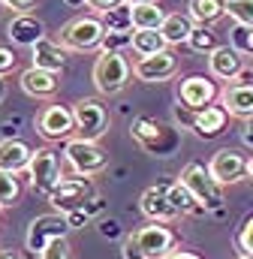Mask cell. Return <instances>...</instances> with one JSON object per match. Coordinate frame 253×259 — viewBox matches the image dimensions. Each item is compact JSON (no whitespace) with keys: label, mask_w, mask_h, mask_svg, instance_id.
<instances>
[{"label":"cell","mask_w":253,"mask_h":259,"mask_svg":"<svg viewBox=\"0 0 253 259\" xmlns=\"http://www.w3.org/2000/svg\"><path fill=\"white\" fill-rule=\"evenodd\" d=\"M118 3H124V0H85V6L100 9V12H106V9H112V6H118Z\"/></svg>","instance_id":"cell-41"},{"label":"cell","mask_w":253,"mask_h":259,"mask_svg":"<svg viewBox=\"0 0 253 259\" xmlns=\"http://www.w3.org/2000/svg\"><path fill=\"white\" fill-rule=\"evenodd\" d=\"M0 259H18V256H12V253H0Z\"/></svg>","instance_id":"cell-48"},{"label":"cell","mask_w":253,"mask_h":259,"mask_svg":"<svg viewBox=\"0 0 253 259\" xmlns=\"http://www.w3.org/2000/svg\"><path fill=\"white\" fill-rule=\"evenodd\" d=\"M238 250H241L244 256H253V217H247V223H244L241 232H238Z\"/></svg>","instance_id":"cell-35"},{"label":"cell","mask_w":253,"mask_h":259,"mask_svg":"<svg viewBox=\"0 0 253 259\" xmlns=\"http://www.w3.org/2000/svg\"><path fill=\"white\" fill-rule=\"evenodd\" d=\"M12 69H15V55L6 46H0V78H6Z\"/></svg>","instance_id":"cell-37"},{"label":"cell","mask_w":253,"mask_h":259,"mask_svg":"<svg viewBox=\"0 0 253 259\" xmlns=\"http://www.w3.org/2000/svg\"><path fill=\"white\" fill-rule=\"evenodd\" d=\"M18 193H21L18 178H15L12 172H0V208L15 205V202H18Z\"/></svg>","instance_id":"cell-32"},{"label":"cell","mask_w":253,"mask_h":259,"mask_svg":"<svg viewBox=\"0 0 253 259\" xmlns=\"http://www.w3.org/2000/svg\"><path fill=\"white\" fill-rule=\"evenodd\" d=\"M187 46L196 52V55H211V52L220 49V39H217V33L211 30V24H199V27H193Z\"/></svg>","instance_id":"cell-28"},{"label":"cell","mask_w":253,"mask_h":259,"mask_svg":"<svg viewBox=\"0 0 253 259\" xmlns=\"http://www.w3.org/2000/svg\"><path fill=\"white\" fill-rule=\"evenodd\" d=\"M103 24L106 30H133V6L130 3H118L112 9L103 12Z\"/></svg>","instance_id":"cell-29"},{"label":"cell","mask_w":253,"mask_h":259,"mask_svg":"<svg viewBox=\"0 0 253 259\" xmlns=\"http://www.w3.org/2000/svg\"><path fill=\"white\" fill-rule=\"evenodd\" d=\"M33 3H36V0H3V6H6V9H12L15 15H18V12H27Z\"/></svg>","instance_id":"cell-40"},{"label":"cell","mask_w":253,"mask_h":259,"mask_svg":"<svg viewBox=\"0 0 253 259\" xmlns=\"http://www.w3.org/2000/svg\"><path fill=\"white\" fill-rule=\"evenodd\" d=\"M91 217H94V214H91L88 208H75V211L66 214V223H69V229H81V226L91 223Z\"/></svg>","instance_id":"cell-36"},{"label":"cell","mask_w":253,"mask_h":259,"mask_svg":"<svg viewBox=\"0 0 253 259\" xmlns=\"http://www.w3.org/2000/svg\"><path fill=\"white\" fill-rule=\"evenodd\" d=\"M27 178H30V187L36 193H52L55 184L61 181V163H58V154L52 148H36L30 163H27Z\"/></svg>","instance_id":"cell-8"},{"label":"cell","mask_w":253,"mask_h":259,"mask_svg":"<svg viewBox=\"0 0 253 259\" xmlns=\"http://www.w3.org/2000/svg\"><path fill=\"white\" fill-rule=\"evenodd\" d=\"M36 259H75V256H72V244L66 238H58V241H52Z\"/></svg>","instance_id":"cell-34"},{"label":"cell","mask_w":253,"mask_h":259,"mask_svg":"<svg viewBox=\"0 0 253 259\" xmlns=\"http://www.w3.org/2000/svg\"><path fill=\"white\" fill-rule=\"evenodd\" d=\"M166 259H202V256H196L193 250H175V253H169Z\"/></svg>","instance_id":"cell-44"},{"label":"cell","mask_w":253,"mask_h":259,"mask_svg":"<svg viewBox=\"0 0 253 259\" xmlns=\"http://www.w3.org/2000/svg\"><path fill=\"white\" fill-rule=\"evenodd\" d=\"M190 112H193V109H190ZM226 118H229V112H226L223 106H214V103H211V106L193 112V118H190V130H193L199 139H214V136L223 133Z\"/></svg>","instance_id":"cell-17"},{"label":"cell","mask_w":253,"mask_h":259,"mask_svg":"<svg viewBox=\"0 0 253 259\" xmlns=\"http://www.w3.org/2000/svg\"><path fill=\"white\" fill-rule=\"evenodd\" d=\"M238 259H253V256H244V253H241V256H238Z\"/></svg>","instance_id":"cell-50"},{"label":"cell","mask_w":253,"mask_h":259,"mask_svg":"<svg viewBox=\"0 0 253 259\" xmlns=\"http://www.w3.org/2000/svg\"><path fill=\"white\" fill-rule=\"evenodd\" d=\"M130 238L136 241V247L142 250L145 259H166L169 253H175V247H178L175 232L169 226H163V223H148V226L136 229Z\"/></svg>","instance_id":"cell-6"},{"label":"cell","mask_w":253,"mask_h":259,"mask_svg":"<svg viewBox=\"0 0 253 259\" xmlns=\"http://www.w3.org/2000/svg\"><path fill=\"white\" fill-rule=\"evenodd\" d=\"M3 9H6V6H3V0H0V12H3Z\"/></svg>","instance_id":"cell-51"},{"label":"cell","mask_w":253,"mask_h":259,"mask_svg":"<svg viewBox=\"0 0 253 259\" xmlns=\"http://www.w3.org/2000/svg\"><path fill=\"white\" fill-rule=\"evenodd\" d=\"M175 69H178V58L166 49V52H160V55L139 58V61L133 64V75H136L139 81L154 84V81H166L169 75H175Z\"/></svg>","instance_id":"cell-13"},{"label":"cell","mask_w":253,"mask_h":259,"mask_svg":"<svg viewBox=\"0 0 253 259\" xmlns=\"http://www.w3.org/2000/svg\"><path fill=\"white\" fill-rule=\"evenodd\" d=\"M33 157V148L21 139H3L0 142V172H27V163Z\"/></svg>","instance_id":"cell-19"},{"label":"cell","mask_w":253,"mask_h":259,"mask_svg":"<svg viewBox=\"0 0 253 259\" xmlns=\"http://www.w3.org/2000/svg\"><path fill=\"white\" fill-rule=\"evenodd\" d=\"M63 64H66V55H63L61 42H52V39H39L33 46V64L39 69H52V72H61Z\"/></svg>","instance_id":"cell-23"},{"label":"cell","mask_w":253,"mask_h":259,"mask_svg":"<svg viewBox=\"0 0 253 259\" xmlns=\"http://www.w3.org/2000/svg\"><path fill=\"white\" fill-rule=\"evenodd\" d=\"M94 184L88 178H61L55 184V190L49 193V202L58 214H69L75 208H85L88 202H94Z\"/></svg>","instance_id":"cell-7"},{"label":"cell","mask_w":253,"mask_h":259,"mask_svg":"<svg viewBox=\"0 0 253 259\" xmlns=\"http://www.w3.org/2000/svg\"><path fill=\"white\" fill-rule=\"evenodd\" d=\"M106 39V24L97 15H78L61 30V46L72 52H94L103 49Z\"/></svg>","instance_id":"cell-2"},{"label":"cell","mask_w":253,"mask_h":259,"mask_svg":"<svg viewBox=\"0 0 253 259\" xmlns=\"http://www.w3.org/2000/svg\"><path fill=\"white\" fill-rule=\"evenodd\" d=\"M208 172H211L223 187H226V184L241 181V178L250 172V160H247V154H244V151H238V148H220V151L211 157Z\"/></svg>","instance_id":"cell-10"},{"label":"cell","mask_w":253,"mask_h":259,"mask_svg":"<svg viewBox=\"0 0 253 259\" xmlns=\"http://www.w3.org/2000/svg\"><path fill=\"white\" fill-rule=\"evenodd\" d=\"M220 106L232 115V118H241V121H250L253 118V84H226L223 94H220Z\"/></svg>","instance_id":"cell-18"},{"label":"cell","mask_w":253,"mask_h":259,"mask_svg":"<svg viewBox=\"0 0 253 259\" xmlns=\"http://www.w3.org/2000/svg\"><path fill=\"white\" fill-rule=\"evenodd\" d=\"M139 208L142 214L151 220V223H166L172 217H178L172 199H169V184H157V187H148L142 199H139Z\"/></svg>","instance_id":"cell-14"},{"label":"cell","mask_w":253,"mask_h":259,"mask_svg":"<svg viewBox=\"0 0 253 259\" xmlns=\"http://www.w3.org/2000/svg\"><path fill=\"white\" fill-rule=\"evenodd\" d=\"M72 115H75V133L78 139H88V142H100L106 133H109V112L100 100H78L72 106Z\"/></svg>","instance_id":"cell-4"},{"label":"cell","mask_w":253,"mask_h":259,"mask_svg":"<svg viewBox=\"0 0 253 259\" xmlns=\"http://www.w3.org/2000/svg\"><path fill=\"white\" fill-rule=\"evenodd\" d=\"M247 175H250V178H253V160H250V172H247Z\"/></svg>","instance_id":"cell-49"},{"label":"cell","mask_w":253,"mask_h":259,"mask_svg":"<svg viewBox=\"0 0 253 259\" xmlns=\"http://www.w3.org/2000/svg\"><path fill=\"white\" fill-rule=\"evenodd\" d=\"M36 130L39 136H46L49 142H61V139H69L75 133V115L72 109L66 106H46L36 118Z\"/></svg>","instance_id":"cell-12"},{"label":"cell","mask_w":253,"mask_h":259,"mask_svg":"<svg viewBox=\"0 0 253 259\" xmlns=\"http://www.w3.org/2000/svg\"><path fill=\"white\" fill-rule=\"evenodd\" d=\"M63 3H66V6H81L85 0H63Z\"/></svg>","instance_id":"cell-47"},{"label":"cell","mask_w":253,"mask_h":259,"mask_svg":"<svg viewBox=\"0 0 253 259\" xmlns=\"http://www.w3.org/2000/svg\"><path fill=\"white\" fill-rule=\"evenodd\" d=\"M63 154H66V160H69V166L78 172V175H97V172H103L106 166H109V154L97 145V142H88V139H69L66 142V148H63Z\"/></svg>","instance_id":"cell-5"},{"label":"cell","mask_w":253,"mask_h":259,"mask_svg":"<svg viewBox=\"0 0 253 259\" xmlns=\"http://www.w3.org/2000/svg\"><path fill=\"white\" fill-rule=\"evenodd\" d=\"M121 253H124V259H145V256H142V250L136 247V241H133L130 235L124 238V247H121Z\"/></svg>","instance_id":"cell-39"},{"label":"cell","mask_w":253,"mask_h":259,"mask_svg":"<svg viewBox=\"0 0 253 259\" xmlns=\"http://www.w3.org/2000/svg\"><path fill=\"white\" fill-rule=\"evenodd\" d=\"M160 33H163V39H166L169 46L187 42L190 33H193V18H190V12H169L166 21H163V27H160Z\"/></svg>","instance_id":"cell-22"},{"label":"cell","mask_w":253,"mask_h":259,"mask_svg":"<svg viewBox=\"0 0 253 259\" xmlns=\"http://www.w3.org/2000/svg\"><path fill=\"white\" fill-rule=\"evenodd\" d=\"M121 49H133V33L130 30H106V39H103V52H118Z\"/></svg>","instance_id":"cell-33"},{"label":"cell","mask_w":253,"mask_h":259,"mask_svg":"<svg viewBox=\"0 0 253 259\" xmlns=\"http://www.w3.org/2000/svg\"><path fill=\"white\" fill-rule=\"evenodd\" d=\"M169 199H172V205H175V211H178V214H205V208L199 205V199L190 193L181 181L169 184Z\"/></svg>","instance_id":"cell-26"},{"label":"cell","mask_w":253,"mask_h":259,"mask_svg":"<svg viewBox=\"0 0 253 259\" xmlns=\"http://www.w3.org/2000/svg\"><path fill=\"white\" fill-rule=\"evenodd\" d=\"M229 42L238 55H253V24H235L229 30Z\"/></svg>","instance_id":"cell-30"},{"label":"cell","mask_w":253,"mask_h":259,"mask_svg":"<svg viewBox=\"0 0 253 259\" xmlns=\"http://www.w3.org/2000/svg\"><path fill=\"white\" fill-rule=\"evenodd\" d=\"M190 18L199 21V24H214L226 9H223V0H190Z\"/></svg>","instance_id":"cell-27"},{"label":"cell","mask_w":253,"mask_h":259,"mask_svg":"<svg viewBox=\"0 0 253 259\" xmlns=\"http://www.w3.org/2000/svg\"><path fill=\"white\" fill-rule=\"evenodd\" d=\"M178 181L199 199V205H202L205 211H220V208H223V184L208 172V166H202V163H187V166L181 169Z\"/></svg>","instance_id":"cell-1"},{"label":"cell","mask_w":253,"mask_h":259,"mask_svg":"<svg viewBox=\"0 0 253 259\" xmlns=\"http://www.w3.org/2000/svg\"><path fill=\"white\" fill-rule=\"evenodd\" d=\"M223 9L235 24H253V0H223Z\"/></svg>","instance_id":"cell-31"},{"label":"cell","mask_w":253,"mask_h":259,"mask_svg":"<svg viewBox=\"0 0 253 259\" xmlns=\"http://www.w3.org/2000/svg\"><path fill=\"white\" fill-rule=\"evenodd\" d=\"M100 235H103V238H118V235H121L118 220H103V223H100Z\"/></svg>","instance_id":"cell-38"},{"label":"cell","mask_w":253,"mask_h":259,"mask_svg":"<svg viewBox=\"0 0 253 259\" xmlns=\"http://www.w3.org/2000/svg\"><path fill=\"white\" fill-rule=\"evenodd\" d=\"M130 133L139 139V145L145 148V151H151V154H160V157H166L172 148H175V136H172V130L163 127L160 121H154V118H136L133 121V127Z\"/></svg>","instance_id":"cell-11"},{"label":"cell","mask_w":253,"mask_h":259,"mask_svg":"<svg viewBox=\"0 0 253 259\" xmlns=\"http://www.w3.org/2000/svg\"><path fill=\"white\" fill-rule=\"evenodd\" d=\"M178 97H181L184 109L199 112V109H205V106H211L217 100V84L211 78H205V75H187L181 81V88H178Z\"/></svg>","instance_id":"cell-15"},{"label":"cell","mask_w":253,"mask_h":259,"mask_svg":"<svg viewBox=\"0 0 253 259\" xmlns=\"http://www.w3.org/2000/svg\"><path fill=\"white\" fill-rule=\"evenodd\" d=\"M124 3H130V6H142V3H151V0H124Z\"/></svg>","instance_id":"cell-46"},{"label":"cell","mask_w":253,"mask_h":259,"mask_svg":"<svg viewBox=\"0 0 253 259\" xmlns=\"http://www.w3.org/2000/svg\"><path fill=\"white\" fill-rule=\"evenodd\" d=\"M241 139H244V145H250V148H253V118L244 124V130H241Z\"/></svg>","instance_id":"cell-43"},{"label":"cell","mask_w":253,"mask_h":259,"mask_svg":"<svg viewBox=\"0 0 253 259\" xmlns=\"http://www.w3.org/2000/svg\"><path fill=\"white\" fill-rule=\"evenodd\" d=\"M3 97H6V81L0 78V103H3Z\"/></svg>","instance_id":"cell-45"},{"label":"cell","mask_w":253,"mask_h":259,"mask_svg":"<svg viewBox=\"0 0 253 259\" xmlns=\"http://www.w3.org/2000/svg\"><path fill=\"white\" fill-rule=\"evenodd\" d=\"M130 72H133V69H130L124 55H118V52H103V55L97 58V64H94V84H97V91H100L103 97H115V94H121L126 88Z\"/></svg>","instance_id":"cell-3"},{"label":"cell","mask_w":253,"mask_h":259,"mask_svg":"<svg viewBox=\"0 0 253 259\" xmlns=\"http://www.w3.org/2000/svg\"><path fill=\"white\" fill-rule=\"evenodd\" d=\"M166 9L160 3H142V6H133V30H160L163 21H166Z\"/></svg>","instance_id":"cell-24"},{"label":"cell","mask_w":253,"mask_h":259,"mask_svg":"<svg viewBox=\"0 0 253 259\" xmlns=\"http://www.w3.org/2000/svg\"><path fill=\"white\" fill-rule=\"evenodd\" d=\"M6 36H9L15 46H27V49H33L39 39H46V27H43V21H39L36 15H30V12H18V15H12V21L6 24Z\"/></svg>","instance_id":"cell-16"},{"label":"cell","mask_w":253,"mask_h":259,"mask_svg":"<svg viewBox=\"0 0 253 259\" xmlns=\"http://www.w3.org/2000/svg\"><path fill=\"white\" fill-rule=\"evenodd\" d=\"M169 42L163 39L160 30H133V52L139 58H148V55H160L166 52Z\"/></svg>","instance_id":"cell-25"},{"label":"cell","mask_w":253,"mask_h":259,"mask_svg":"<svg viewBox=\"0 0 253 259\" xmlns=\"http://www.w3.org/2000/svg\"><path fill=\"white\" fill-rule=\"evenodd\" d=\"M21 88H24V94L36 97V100H49L58 91V72L39 69V66H27L21 72Z\"/></svg>","instance_id":"cell-21"},{"label":"cell","mask_w":253,"mask_h":259,"mask_svg":"<svg viewBox=\"0 0 253 259\" xmlns=\"http://www.w3.org/2000/svg\"><path fill=\"white\" fill-rule=\"evenodd\" d=\"M66 232H69L66 214H43V217H36V220L27 226V238H24V244H27L30 253L39 256L52 241L66 238Z\"/></svg>","instance_id":"cell-9"},{"label":"cell","mask_w":253,"mask_h":259,"mask_svg":"<svg viewBox=\"0 0 253 259\" xmlns=\"http://www.w3.org/2000/svg\"><path fill=\"white\" fill-rule=\"evenodd\" d=\"M235 84H253V66H244L235 78Z\"/></svg>","instance_id":"cell-42"},{"label":"cell","mask_w":253,"mask_h":259,"mask_svg":"<svg viewBox=\"0 0 253 259\" xmlns=\"http://www.w3.org/2000/svg\"><path fill=\"white\" fill-rule=\"evenodd\" d=\"M208 69H211V75H214V78L235 81V78H238V72L244 69V61H241V55H238L232 46H220L217 52H211V55H208Z\"/></svg>","instance_id":"cell-20"}]
</instances>
